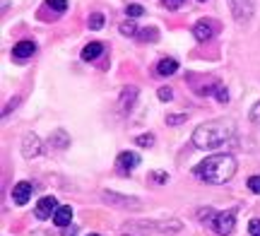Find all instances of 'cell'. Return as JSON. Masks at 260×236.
<instances>
[{"mask_svg": "<svg viewBox=\"0 0 260 236\" xmlns=\"http://www.w3.org/2000/svg\"><path fill=\"white\" fill-rule=\"evenodd\" d=\"M193 174L200 181L219 186V183L232 181V176L236 174V159H234L232 154H212V157H205L193 169Z\"/></svg>", "mask_w": 260, "mask_h": 236, "instance_id": "cell-1", "label": "cell"}, {"mask_svg": "<svg viewBox=\"0 0 260 236\" xmlns=\"http://www.w3.org/2000/svg\"><path fill=\"white\" fill-rule=\"evenodd\" d=\"M234 135V123L232 121H207L200 123L193 130V145L200 150H214V147H222L224 142H229Z\"/></svg>", "mask_w": 260, "mask_h": 236, "instance_id": "cell-2", "label": "cell"}, {"mask_svg": "<svg viewBox=\"0 0 260 236\" xmlns=\"http://www.w3.org/2000/svg\"><path fill=\"white\" fill-rule=\"evenodd\" d=\"M212 227L219 236H229L234 234V227H236V215L234 210H226V212H217L212 219Z\"/></svg>", "mask_w": 260, "mask_h": 236, "instance_id": "cell-3", "label": "cell"}, {"mask_svg": "<svg viewBox=\"0 0 260 236\" xmlns=\"http://www.w3.org/2000/svg\"><path fill=\"white\" fill-rule=\"evenodd\" d=\"M229 3V8H232L234 17L239 19V22H248L253 17V0H226Z\"/></svg>", "mask_w": 260, "mask_h": 236, "instance_id": "cell-4", "label": "cell"}, {"mask_svg": "<svg viewBox=\"0 0 260 236\" xmlns=\"http://www.w3.org/2000/svg\"><path fill=\"white\" fill-rule=\"evenodd\" d=\"M22 154H24L27 159H34V157L41 154V140H39L34 132L24 135V140H22Z\"/></svg>", "mask_w": 260, "mask_h": 236, "instance_id": "cell-5", "label": "cell"}, {"mask_svg": "<svg viewBox=\"0 0 260 236\" xmlns=\"http://www.w3.org/2000/svg\"><path fill=\"white\" fill-rule=\"evenodd\" d=\"M58 212V200L53 195H46V198H41L37 203V217L39 219H48L51 215H56Z\"/></svg>", "mask_w": 260, "mask_h": 236, "instance_id": "cell-6", "label": "cell"}, {"mask_svg": "<svg viewBox=\"0 0 260 236\" xmlns=\"http://www.w3.org/2000/svg\"><path fill=\"white\" fill-rule=\"evenodd\" d=\"M34 51H37L34 41H31V39H22V41H17L15 48H12V58H15V60H27V58L34 56Z\"/></svg>", "mask_w": 260, "mask_h": 236, "instance_id": "cell-7", "label": "cell"}, {"mask_svg": "<svg viewBox=\"0 0 260 236\" xmlns=\"http://www.w3.org/2000/svg\"><path fill=\"white\" fill-rule=\"evenodd\" d=\"M193 34H195V39H198V41H210V39L214 37L212 19H200V22H195Z\"/></svg>", "mask_w": 260, "mask_h": 236, "instance_id": "cell-8", "label": "cell"}, {"mask_svg": "<svg viewBox=\"0 0 260 236\" xmlns=\"http://www.w3.org/2000/svg\"><path fill=\"white\" fill-rule=\"evenodd\" d=\"M31 193H34V188H31V183H27V181H22V183H17V186L12 188V200H15L17 205H27L29 198H31Z\"/></svg>", "mask_w": 260, "mask_h": 236, "instance_id": "cell-9", "label": "cell"}, {"mask_svg": "<svg viewBox=\"0 0 260 236\" xmlns=\"http://www.w3.org/2000/svg\"><path fill=\"white\" fill-rule=\"evenodd\" d=\"M70 222H73V208H70V205L58 208V212L53 215V224H56V227H68Z\"/></svg>", "mask_w": 260, "mask_h": 236, "instance_id": "cell-10", "label": "cell"}, {"mask_svg": "<svg viewBox=\"0 0 260 236\" xmlns=\"http://www.w3.org/2000/svg\"><path fill=\"white\" fill-rule=\"evenodd\" d=\"M138 164H140V157L135 152H121V154H118V166H121V169L130 171V169H135Z\"/></svg>", "mask_w": 260, "mask_h": 236, "instance_id": "cell-11", "label": "cell"}, {"mask_svg": "<svg viewBox=\"0 0 260 236\" xmlns=\"http://www.w3.org/2000/svg\"><path fill=\"white\" fill-rule=\"evenodd\" d=\"M135 96H138V87H125L121 92V109L123 111H130L133 104H135Z\"/></svg>", "mask_w": 260, "mask_h": 236, "instance_id": "cell-12", "label": "cell"}, {"mask_svg": "<svg viewBox=\"0 0 260 236\" xmlns=\"http://www.w3.org/2000/svg\"><path fill=\"white\" fill-rule=\"evenodd\" d=\"M104 53V46L99 44V41H92V44H87V46L82 48V60H94V58H99Z\"/></svg>", "mask_w": 260, "mask_h": 236, "instance_id": "cell-13", "label": "cell"}, {"mask_svg": "<svg viewBox=\"0 0 260 236\" xmlns=\"http://www.w3.org/2000/svg\"><path fill=\"white\" fill-rule=\"evenodd\" d=\"M176 70H178V63L174 60V58H161V60L157 63V73H159V75H164V77L174 75Z\"/></svg>", "mask_w": 260, "mask_h": 236, "instance_id": "cell-14", "label": "cell"}, {"mask_svg": "<svg viewBox=\"0 0 260 236\" xmlns=\"http://www.w3.org/2000/svg\"><path fill=\"white\" fill-rule=\"evenodd\" d=\"M104 200H106V203H118V205H123V208H140L138 200L118 198V193H104Z\"/></svg>", "mask_w": 260, "mask_h": 236, "instance_id": "cell-15", "label": "cell"}, {"mask_svg": "<svg viewBox=\"0 0 260 236\" xmlns=\"http://www.w3.org/2000/svg\"><path fill=\"white\" fill-rule=\"evenodd\" d=\"M104 22H106V19H104L102 12H94V15H89V22H87V24H89V29H94V31H96V29L104 27Z\"/></svg>", "mask_w": 260, "mask_h": 236, "instance_id": "cell-16", "label": "cell"}, {"mask_svg": "<svg viewBox=\"0 0 260 236\" xmlns=\"http://www.w3.org/2000/svg\"><path fill=\"white\" fill-rule=\"evenodd\" d=\"M46 5L56 12H65L68 10V0H46Z\"/></svg>", "mask_w": 260, "mask_h": 236, "instance_id": "cell-17", "label": "cell"}, {"mask_svg": "<svg viewBox=\"0 0 260 236\" xmlns=\"http://www.w3.org/2000/svg\"><path fill=\"white\" fill-rule=\"evenodd\" d=\"M135 31H138V27H135V22H123L121 24V34L123 37H133V34H135Z\"/></svg>", "mask_w": 260, "mask_h": 236, "instance_id": "cell-18", "label": "cell"}, {"mask_svg": "<svg viewBox=\"0 0 260 236\" xmlns=\"http://www.w3.org/2000/svg\"><path fill=\"white\" fill-rule=\"evenodd\" d=\"M135 142H138L140 147H152V145H154V135H138V138H135Z\"/></svg>", "mask_w": 260, "mask_h": 236, "instance_id": "cell-19", "label": "cell"}, {"mask_svg": "<svg viewBox=\"0 0 260 236\" xmlns=\"http://www.w3.org/2000/svg\"><path fill=\"white\" fill-rule=\"evenodd\" d=\"M142 12H145L142 5H128V8H125V15H128V17H140Z\"/></svg>", "mask_w": 260, "mask_h": 236, "instance_id": "cell-20", "label": "cell"}, {"mask_svg": "<svg viewBox=\"0 0 260 236\" xmlns=\"http://www.w3.org/2000/svg\"><path fill=\"white\" fill-rule=\"evenodd\" d=\"M159 99H161V102H164V104H167V102H171V99H174V92H171V89H169V87H159Z\"/></svg>", "mask_w": 260, "mask_h": 236, "instance_id": "cell-21", "label": "cell"}, {"mask_svg": "<svg viewBox=\"0 0 260 236\" xmlns=\"http://www.w3.org/2000/svg\"><path fill=\"white\" fill-rule=\"evenodd\" d=\"M53 142H56L58 147H65V145H68V135H65V130H56V135H53Z\"/></svg>", "mask_w": 260, "mask_h": 236, "instance_id": "cell-22", "label": "cell"}, {"mask_svg": "<svg viewBox=\"0 0 260 236\" xmlns=\"http://www.w3.org/2000/svg\"><path fill=\"white\" fill-rule=\"evenodd\" d=\"M214 94H217V102H219V104H226V102H229V92H226L224 87H219Z\"/></svg>", "mask_w": 260, "mask_h": 236, "instance_id": "cell-23", "label": "cell"}, {"mask_svg": "<svg viewBox=\"0 0 260 236\" xmlns=\"http://www.w3.org/2000/svg\"><path fill=\"white\" fill-rule=\"evenodd\" d=\"M248 188H251L253 193H260V174H258V176H251V179H248Z\"/></svg>", "mask_w": 260, "mask_h": 236, "instance_id": "cell-24", "label": "cell"}, {"mask_svg": "<svg viewBox=\"0 0 260 236\" xmlns=\"http://www.w3.org/2000/svg\"><path fill=\"white\" fill-rule=\"evenodd\" d=\"M183 121H186V116H183V114L167 116V123H169V125H178V123H183Z\"/></svg>", "mask_w": 260, "mask_h": 236, "instance_id": "cell-25", "label": "cell"}, {"mask_svg": "<svg viewBox=\"0 0 260 236\" xmlns=\"http://www.w3.org/2000/svg\"><path fill=\"white\" fill-rule=\"evenodd\" d=\"M248 118H251L253 123H260V102H258V104H253V109H251V114H248Z\"/></svg>", "mask_w": 260, "mask_h": 236, "instance_id": "cell-26", "label": "cell"}, {"mask_svg": "<svg viewBox=\"0 0 260 236\" xmlns=\"http://www.w3.org/2000/svg\"><path fill=\"white\" fill-rule=\"evenodd\" d=\"M161 3H164V8H169V10H178L186 0H161Z\"/></svg>", "mask_w": 260, "mask_h": 236, "instance_id": "cell-27", "label": "cell"}, {"mask_svg": "<svg viewBox=\"0 0 260 236\" xmlns=\"http://www.w3.org/2000/svg\"><path fill=\"white\" fill-rule=\"evenodd\" d=\"M248 229H251V236H260V219H251Z\"/></svg>", "mask_w": 260, "mask_h": 236, "instance_id": "cell-28", "label": "cell"}, {"mask_svg": "<svg viewBox=\"0 0 260 236\" xmlns=\"http://www.w3.org/2000/svg\"><path fill=\"white\" fill-rule=\"evenodd\" d=\"M152 176H154V181H157V183H167V181H169V174H164V171H154Z\"/></svg>", "mask_w": 260, "mask_h": 236, "instance_id": "cell-29", "label": "cell"}, {"mask_svg": "<svg viewBox=\"0 0 260 236\" xmlns=\"http://www.w3.org/2000/svg\"><path fill=\"white\" fill-rule=\"evenodd\" d=\"M140 39H145V41H147V39H157V29H149V31H142V34H140Z\"/></svg>", "mask_w": 260, "mask_h": 236, "instance_id": "cell-30", "label": "cell"}, {"mask_svg": "<svg viewBox=\"0 0 260 236\" xmlns=\"http://www.w3.org/2000/svg\"><path fill=\"white\" fill-rule=\"evenodd\" d=\"M87 236H99V234H87Z\"/></svg>", "mask_w": 260, "mask_h": 236, "instance_id": "cell-31", "label": "cell"}, {"mask_svg": "<svg viewBox=\"0 0 260 236\" xmlns=\"http://www.w3.org/2000/svg\"><path fill=\"white\" fill-rule=\"evenodd\" d=\"M200 3H205V0H200Z\"/></svg>", "mask_w": 260, "mask_h": 236, "instance_id": "cell-32", "label": "cell"}]
</instances>
